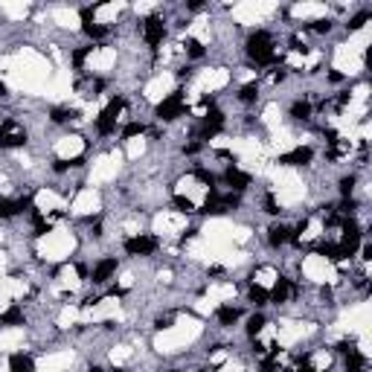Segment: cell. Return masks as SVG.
<instances>
[{
  "instance_id": "6da1fadb",
  "label": "cell",
  "mask_w": 372,
  "mask_h": 372,
  "mask_svg": "<svg viewBox=\"0 0 372 372\" xmlns=\"http://www.w3.org/2000/svg\"><path fill=\"white\" fill-rule=\"evenodd\" d=\"M247 53L256 64H270L276 58V50H273V38L267 32H253L250 41H247Z\"/></svg>"
},
{
  "instance_id": "7a4b0ae2",
  "label": "cell",
  "mask_w": 372,
  "mask_h": 372,
  "mask_svg": "<svg viewBox=\"0 0 372 372\" xmlns=\"http://www.w3.org/2000/svg\"><path fill=\"white\" fill-rule=\"evenodd\" d=\"M186 111V99L180 90H174L172 96H166L160 105H157V119H166V122H172L177 116H183Z\"/></svg>"
},
{
  "instance_id": "3957f363",
  "label": "cell",
  "mask_w": 372,
  "mask_h": 372,
  "mask_svg": "<svg viewBox=\"0 0 372 372\" xmlns=\"http://www.w3.org/2000/svg\"><path fill=\"white\" fill-rule=\"evenodd\" d=\"M122 99H114V102L105 108L102 114H99V119H96V131L102 134V137H108V134H114V128H116V116L122 114Z\"/></svg>"
},
{
  "instance_id": "277c9868",
  "label": "cell",
  "mask_w": 372,
  "mask_h": 372,
  "mask_svg": "<svg viewBox=\"0 0 372 372\" xmlns=\"http://www.w3.org/2000/svg\"><path fill=\"white\" fill-rule=\"evenodd\" d=\"M26 143V131H23L18 122H3V128H0V149H18V146H23Z\"/></svg>"
},
{
  "instance_id": "5b68a950",
  "label": "cell",
  "mask_w": 372,
  "mask_h": 372,
  "mask_svg": "<svg viewBox=\"0 0 372 372\" xmlns=\"http://www.w3.org/2000/svg\"><path fill=\"white\" fill-rule=\"evenodd\" d=\"M160 247V242L154 236H134V239H125V253L128 256H151Z\"/></svg>"
},
{
  "instance_id": "8992f818",
  "label": "cell",
  "mask_w": 372,
  "mask_h": 372,
  "mask_svg": "<svg viewBox=\"0 0 372 372\" xmlns=\"http://www.w3.org/2000/svg\"><path fill=\"white\" fill-rule=\"evenodd\" d=\"M143 38H146V44L149 46H157L166 38V23H163V18H149V21L143 23Z\"/></svg>"
},
{
  "instance_id": "52a82bcc",
  "label": "cell",
  "mask_w": 372,
  "mask_h": 372,
  "mask_svg": "<svg viewBox=\"0 0 372 372\" xmlns=\"http://www.w3.org/2000/svg\"><path fill=\"white\" fill-rule=\"evenodd\" d=\"M221 125H224V114L221 111H215V108H209L207 114H204V125H201V137L209 140L212 134H218Z\"/></svg>"
},
{
  "instance_id": "ba28073f",
  "label": "cell",
  "mask_w": 372,
  "mask_h": 372,
  "mask_svg": "<svg viewBox=\"0 0 372 372\" xmlns=\"http://www.w3.org/2000/svg\"><path fill=\"white\" fill-rule=\"evenodd\" d=\"M32 201L29 198H18V201H9V198H0V218H12V215H18L23 209L29 207Z\"/></svg>"
},
{
  "instance_id": "9c48e42d",
  "label": "cell",
  "mask_w": 372,
  "mask_h": 372,
  "mask_svg": "<svg viewBox=\"0 0 372 372\" xmlns=\"http://www.w3.org/2000/svg\"><path fill=\"white\" fill-rule=\"evenodd\" d=\"M224 180H227V186H230V189H236V192H242V189H247V186H250V174H244L242 169H236V166H230V169L224 172Z\"/></svg>"
},
{
  "instance_id": "30bf717a",
  "label": "cell",
  "mask_w": 372,
  "mask_h": 372,
  "mask_svg": "<svg viewBox=\"0 0 372 372\" xmlns=\"http://www.w3.org/2000/svg\"><path fill=\"white\" fill-rule=\"evenodd\" d=\"M116 273V259H102V262H99V265L93 267V282H96V285H105V282H108V279L114 276Z\"/></svg>"
},
{
  "instance_id": "8fae6325",
  "label": "cell",
  "mask_w": 372,
  "mask_h": 372,
  "mask_svg": "<svg viewBox=\"0 0 372 372\" xmlns=\"http://www.w3.org/2000/svg\"><path fill=\"white\" fill-rule=\"evenodd\" d=\"M267 297H270V302H276V305H279V302H288L291 297H294V285H291V279H279Z\"/></svg>"
},
{
  "instance_id": "7c38bea8",
  "label": "cell",
  "mask_w": 372,
  "mask_h": 372,
  "mask_svg": "<svg viewBox=\"0 0 372 372\" xmlns=\"http://www.w3.org/2000/svg\"><path fill=\"white\" fill-rule=\"evenodd\" d=\"M308 160H311V149H302V146L279 157V163H285V166H305Z\"/></svg>"
},
{
  "instance_id": "4fadbf2b",
  "label": "cell",
  "mask_w": 372,
  "mask_h": 372,
  "mask_svg": "<svg viewBox=\"0 0 372 372\" xmlns=\"http://www.w3.org/2000/svg\"><path fill=\"white\" fill-rule=\"evenodd\" d=\"M9 369L12 372H35V363L29 355H23V352H15L9 358Z\"/></svg>"
},
{
  "instance_id": "5bb4252c",
  "label": "cell",
  "mask_w": 372,
  "mask_h": 372,
  "mask_svg": "<svg viewBox=\"0 0 372 372\" xmlns=\"http://www.w3.org/2000/svg\"><path fill=\"white\" fill-rule=\"evenodd\" d=\"M363 366H366L363 355H360L358 349H349L346 352V372H363Z\"/></svg>"
},
{
  "instance_id": "9a60e30c",
  "label": "cell",
  "mask_w": 372,
  "mask_h": 372,
  "mask_svg": "<svg viewBox=\"0 0 372 372\" xmlns=\"http://www.w3.org/2000/svg\"><path fill=\"white\" fill-rule=\"evenodd\" d=\"M291 239V230L285 227V224H276V227H270V236H267V242L273 244V247H279V244H285Z\"/></svg>"
},
{
  "instance_id": "2e32d148",
  "label": "cell",
  "mask_w": 372,
  "mask_h": 372,
  "mask_svg": "<svg viewBox=\"0 0 372 372\" xmlns=\"http://www.w3.org/2000/svg\"><path fill=\"white\" fill-rule=\"evenodd\" d=\"M239 320V308H232V305H221L218 308V323L221 326H232Z\"/></svg>"
},
{
  "instance_id": "e0dca14e",
  "label": "cell",
  "mask_w": 372,
  "mask_h": 372,
  "mask_svg": "<svg viewBox=\"0 0 372 372\" xmlns=\"http://www.w3.org/2000/svg\"><path fill=\"white\" fill-rule=\"evenodd\" d=\"M0 323H3V326H18V323H23V314H21V308H18V305L6 308V314L0 317Z\"/></svg>"
},
{
  "instance_id": "ac0fdd59",
  "label": "cell",
  "mask_w": 372,
  "mask_h": 372,
  "mask_svg": "<svg viewBox=\"0 0 372 372\" xmlns=\"http://www.w3.org/2000/svg\"><path fill=\"white\" fill-rule=\"evenodd\" d=\"M256 96H259V84H256V81L244 84L242 90H239V99H242V102H256Z\"/></svg>"
},
{
  "instance_id": "d6986e66",
  "label": "cell",
  "mask_w": 372,
  "mask_h": 372,
  "mask_svg": "<svg viewBox=\"0 0 372 372\" xmlns=\"http://www.w3.org/2000/svg\"><path fill=\"white\" fill-rule=\"evenodd\" d=\"M262 329H265V317H262V314H253V317L247 320V335L256 337L259 332H262Z\"/></svg>"
},
{
  "instance_id": "ffe728a7",
  "label": "cell",
  "mask_w": 372,
  "mask_h": 372,
  "mask_svg": "<svg viewBox=\"0 0 372 372\" xmlns=\"http://www.w3.org/2000/svg\"><path fill=\"white\" fill-rule=\"evenodd\" d=\"M291 116H294V119H308V116H311V105H308V102H297L294 108H291Z\"/></svg>"
},
{
  "instance_id": "44dd1931",
  "label": "cell",
  "mask_w": 372,
  "mask_h": 372,
  "mask_svg": "<svg viewBox=\"0 0 372 372\" xmlns=\"http://www.w3.org/2000/svg\"><path fill=\"white\" fill-rule=\"evenodd\" d=\"M267 300H270V297H267L265 288H259V285H253V288H250V302H253V305H265Z\"/></svg>"
},
{
  "instance_id": "7402d4cb",
  "label": "cell",
  "mask_w": 372,
  "mask_h": 372,
  "mask_svg": "<svg viewBox=\"0 0 372 372\" xmlns=\"http://www.w3.org/2000/svg\"><path fill=\"white\" fill-rule=\"evenodd\" d=\"M186 53H189L192 58H201V56H204V44L195 41V38H189V41H186Z\"/></svg>"
},
{
  "instance_id": "603a6c76",
  "label": "cell",
  "mask_w": 372,
  "mask_h": 372,
  "mask_svg": "<svg viewBox=\"0 0 372 372\" xmlns=\"http://www.w3.org/2000/svg\"><path fill=\"white\" fill-rule=\"evenodd\" d=\"M84 32L90 35V38H96V41H102L105 35H108V29H105V26H99V23H87V26H84Z\"/></svg>"
},
{
  "instance_id": "cb8c5ba5",
  "label": "cell",
  "mask_w": 372,
  "mask_h": 372,
  "mask_svg": "<svg viewBox=\"0 0 372 372\" xmlns=\"http://www.w3.org/2000/svg\"><path fill=\"white\" fill-rule=\"evenodd\" d=\"M143 131H146V128H143V122H128L125 128H122V137H137V134H143Z\"/></svg>"
},
{
  "instance_id": "d4e9b609",
  "label": "cell",
  "mask_w": 372,
  "mask_h": 372,
  "mask_svg": "<svg viewBox=\"0 0 372 372\" xmlns=\"http://www.w3.org/2000/svg\"><path fill=\"white\" fill-rule=\"evenodd\" d=\"M70 116H73V111H67V108H53L50 119H53V122H67Z\"/></svg>"
},
{
  "instance_id": "484cf974",
  "label": "cell",
  "mask_w": 372,
  "mask_h": 372,
  "mask_svg": "<svg viewBox=\"0 0 372 372\" xmlns=\"http://www.w3.org/2000/svg\"><path fill=\"white\" fill-rule=\"evenodd\" d=\"M174 207L180 209V212H195V204H192L189 198H183V195H177V198H174Z\"/></svg>"
},
{
  "instance_id": "4316f807",
  "label": "cell",
  "mask_w": 372,
  "mask_h": 372,
  "mask_svg": "<svg viewBox=\"0 0 372 372\" xmlns=\"http://www.w3.org/2000/svg\"><path fill=\"white\" fill-rule=\"evenodd\" d=\"M320 253H323L326 259H332V262H337V259H340V250H337V244H323V247H320Z\"/></svg>"
},
{
  "instance_id": "83f0119b",
  "label": "cell",
  "mask_w": 372,
  "mask_h": 372,
  "mask_svg": "<svg viewBox=\"0 0 372 372\" xmlns=\"http://www.w3.org/2000/svg\"><path fill=\"white\" fill-rule=\"evenodd\" d=\"M352 189H355V177H343V180H340V192H343V195H352Z\"/></svg>"
},
{
  "instance_id": "f1b7e54d",
  "label": "cell",
  "mask_w": 372,
  "mask_h": 372,
  "mask_svg": "<svg viewBox=\"0 0 372 372\" xmlns=\"http://www.w3.org/2000/svg\"><path fill=\"white\" fill-rule=\"evenodd\" d=\"M311 29H314V32H329V29H332V23H329V21H314Z\"/></svg>"
},
{
  "instance_id": "f546056e",
  "label": "cell",
  "mask_w": 372,
  "mask_h": 372,
  "mask_svg": "<svg viewBox=\"0 0 372 372\" xmlns=\"http://www.w3.org/2000/svg\"><path fill=\"white\" fill-rule=\"evenodd\" d=\"M265 212H270V215H276V212H279V207H276V201H273V198H270V195L265 198Z\"/></svg>"
},
{
  "instance_id": "4dcf8cb0",
  "label": "cell",
  "mask_w": 372,
  "mask_h": 372,
  "mask_svg": "<svg viewBox=\"0 0 372 372\" xmlns=\"http://www.w3.org/2000/svg\"><path fill=\"white\" fill-rule=\"evenodd\" d=\"M366 18H369V15H358V18H352V21H349V29H358V26H363V21H366Z\"/></svg>"
},
{
  "instance_id": "1f68e13d",
  "label": "cell",
  "mask_w": 372,
  "mask_h": 372,
  "mask_svg": "<svg viewBox=\"0 0 372 372\" xmlns=\"http://www.w3.org/2000/svg\"><path fill=\"white\" fill-rule=\"evenodd\" d=\"M90 372H105L102 366H90Z\"/></svg>"
}]
</instances>
